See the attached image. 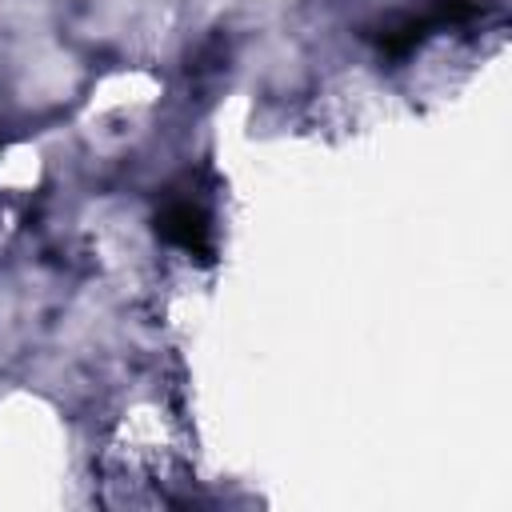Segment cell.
Wrapping results in <instances>:
<instances>
[{"instance_id":"cell-1","label":"cell","mask_w":512,"mask_h":512,"mask_svg":"<svg viewBox=\"0 0 512 512\" xmlns=\"http://www.w3.org/2000/svg\"><path fill=\"white\" fill-rule=\"evenodd\" d=\"M156 236L196 260H208L212 256V224H208V212L192 200H172L160 208L156 216Z\"/></svg>"}]
</instances>
